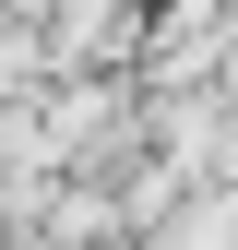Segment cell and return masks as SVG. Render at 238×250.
I'll return each mask as SVG.
<instances>
[{
  "label": "cell",
  "mask_w": 238,
  "mask_h": 250,
  "mask_svg": "<svg viewBox=\"0 0 238 250\" xmlns=\"http://www.w3.org/2000/svg\"><path fill=\"white\" fill-rule=\"evenodd\" d=\"M36 72H48V48L24 36V12H0V107H12V96H24Z\"/></svg>",
  "instance_id": "cell-1"
}]
</instances>
